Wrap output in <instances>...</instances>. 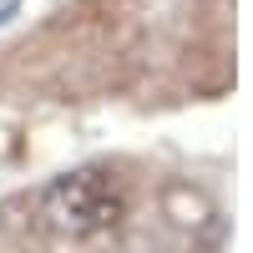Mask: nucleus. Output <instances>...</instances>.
<instances>
[{
    "label": "nucleus",
    "mask_w": 253,
    "mask_h": 253,
    "mask_svg": "<svg viewBox=\"0 0 253 253\" xmlns=\"http://www.w3.org/2000/svg\"><path fill=\"white\" fill-rule=\"evenodd\" d=\"M126 208H132L126 182L112 167H76L36 193V223L61 243H86L112 233L126 218Z\"/></svg>",
    "instance_id": "obj_1"
},
{
    "label": "nucleus",
    "mask_w": 253,
    "mask_h": 253,
    "mask_svg": "<svg viewBox=\"0 0 253 253\" xmlns=\"http://www.w3.org/2000/svg\"><path fill=\"white\" fill-rule=\"evenodd\" d=\"M15 5H20V0H0V20H5V15H10Z\"/></svg>",
    "instance_id": "obj_2"
}]
</instances>
